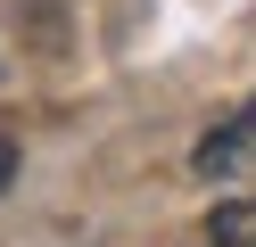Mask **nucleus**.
<instances>
[{"instance_id":"1","label":"nucleus","mask_w":256,"mask_h":247,"mask_svg":"<svg viewBox=\"0 0 256 247\" xmlns=\"http://www.w3.org/2000/svg\"><path fill=\"white\" fill-rule=\"evenodd\" d=\"M190 165H198L206 181H256V99H248L240 115H223V124L198 140Z\"/></svg>"},{"instance_id":"2","label":"nucleus","mask_w":256,"mask_h":247,"mask_svg":"<svg viewBox=\"0 0 256 247\" xmlns=\"http://www.w3.org/2000/svg\"><path fill=\"white\" fill-rule=\"evenodd\" d=\"M206 247H256V198H223L206 214Z\"/></svg>"},{"instance_id":"3","label":"nucleus","mask_w":256,"mask_h":247,"mask_svg":"<svg viewBox=\"0 0 256 247\" xmlns=\"http://www.w3.org/2000/svg\"><path fill=\"white\" fill-rule=\"evenodd\" d=\"M8 181H17V140L0 132V190H8Z\"/></svg>"}]
</instances>
